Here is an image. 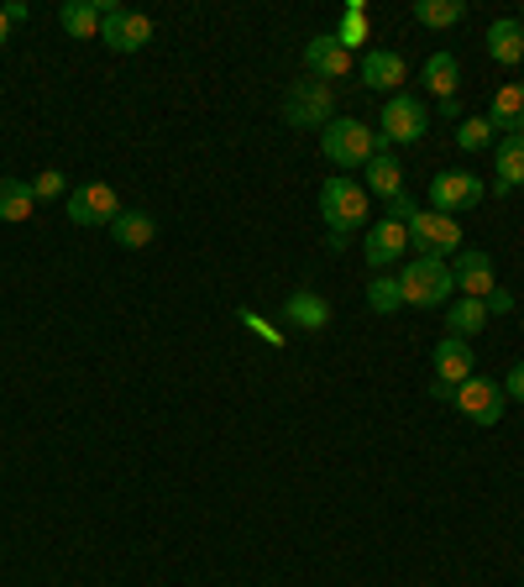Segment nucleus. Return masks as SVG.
Returning <instances> with one entry per match:
<instances>
[{"instance_id":"1","label":"nucleus","mask_w":524,"mask_h":587,"mask_svg":"<svg viewBox=\"0 0 524 587\" xmlns=\"http://www.w3.org/2000/svg\"><path fill=\"white\" fill-rule=\"evenodd\" d=\"M399 289H404V304H415V310H436V304H451L457 294V279H451V268L441 258H409L399 273Z\"/></svg>"},{"instance_id":"2","label":"nucleus","mask_w":524,"mask_h":587,"mask_svg":"<svg viewBox=\"0 0 524 587\" xmlns=\"http://www.w3.org/2000/svg\"><path fill=\"white\" fill-rule=\"evenodd\" d=\"M321 153L336 168H367V158L378 153V132L363 126L357 116H342V122H331L321 132Z\"/></svg>"},{"instance_id":"3","label":"nucleus","mask_w":524,"mask_h":587,"mask_svg":"<svg viewBox=\"0 0 524 587\" xmlns=\"http://www.w3.org/2000/svg\"><path fill=\"white\" fill-rule=\"evenodd\" d=\"M321 216L336 237H352L367 226V189L357 179H325L321 189Z\"/></svg>"},{"instance_id":"4","label":"nucleus","mask_w":524,"mask_h":587,"mask_svg":"<svg viewBox=\"0 0 524 587\" xmlns=\"http://www.w3.org/2000/svg\"><path fill=\"white\" fill-rule=\"evenodd\" d=\"M425 126H430V111H425L415 95H388L384 101V116H378V147H409L425 137Z\"/></svg>"},{"instance_id":"5","label":"nucleus","mask_w":524,"mask_h":587,"mask_svg":"<svg viewBox=\"0 0 524 587\" xmlns=\"http://www.w3.org/2000/svg\"><path fill=\"white\" fill-rule=\"evenodd\" d=\"M409 252H415V258L462 252V221H457V216H441V210H415V221H409Z\"/></svg>"},{"instance_id":"6","label":"nucleus","mask_w":524,"mask_h":587,"mask_svg":"<svg viewBox=\"0 0 524 587\" xmlns=\"http://www.w3.org/2000/svg\"><path fill=\"white\" fill-rule=\"evenodd\" d=\"M283 122L289 126H331L336 122V95H331V84H294L289 90V101H283Z\"/></svg>"},{"instance_id":"7","label":"nucleus","mask_w":524,"mask_h":587,"mask_svg":"<svg viewBox=\"0 0 524 587\" xmlns=\"http://www.w3.org/2000/svg\"><path fill=\"white\" fill-rule=\"evenodd\" d=\"M122 210L126 205L111 184H80V189H69V221L74 226H116Z\"/></svg>"},{"instance_id":"8","label":"nucleus","mask_w":524,"mask_h":587,"mask_svg":"<svg viewBox=\"0 0 524 587\" xmlns=\"http://www.w3.org/2000/svg\"><path fill=\"white\" fill-rule=\"evenodd\" d=\"M457 409H462L472 426H499L509 409V394H504V384H493V378H467V384L457 388Z\"/></svg>"},{"instance_id":"9","label":"nucleus","mask_w":524,"mask_h":587,"mask_svg":"<svg viewBox=\"0 0 524 587\" xmlns=\"http://www.w3.org/2000/svg\"><path fill=\"white\" fill-rule=\"evenodd\" d=\"M101 42L116 48V53H137V48L153 42V21L137 17V11H126V6H111L101 21Z\"/></svg>"},{"instance_id":"10","label":"nucleus","mask_w":524,"mask_h":587,"mask_svg":"<svg viewBox=\"0 0 524 587\" xmlns=\"http://www.w3.org/2000/svg\"><path fill=\"white\" fill-rule=\"evenodd\" d=\"M483 195H488V189H483V179H478V174H436V184H430V205H436L441 216L472 210Z\"/></svg>"},{"instance_id":"11","label":"nucleus","mask_w":524,"mask_h":587,"mask_svg":"<svg viewBox=\"0 0 524 587\" xmlns=\"http://www.w3.org/2000/svg\"><path fill=\"white\" fill-rule=\"evenodd\" d=\"M451 279H457V289H462V300H488V294L499 289L493 284V258L478 252V247H462V252H457Z\"/></svg>"},{"instance_id":"12","label":"nucleus","mask_w":524,"mask_h":587,"mask_svg":"<svg viewBox=\"0 0 524 587\" xmlns=\"http://www.w3.org/2000/svg\"><path fill=\"white\" fill-rule=\"evenodd\" d=\"M404 252H409V226H399V221H378V226H367V247H363V258L373 268H378V273H384L388 263H399Z\"/></svg>"},{"instance_id":"13","label":"nucleus","mask_w":524,"mask_h":587,"mask_svg":"<svg viewBox=\"0 0 524 587\" xmlns=\"http://www.w3.org/2000/svg\"><path fill=\"white\" fill-rule=\"evenodd\" d=\"M363 84L367 90H384V95H399V84L409 80V63H404V53H388V48H373L363 59Z\"/></svg>"},{"instance_id":"14","label":"nucleus","mask_w":524,"mask_h":587,"mask_svg":"<svg viewBox=\"0 0 524 587\" xmlns=\"http://www.w3.org/2000/svg\"><path fill=\"white\" fill-rule=\"evenodd\" d=\"M304 69L315 80H346L352 74V53L336 38H310L304 42Z\"/></svg>"},{"instance_id":"15","label":"nucleus","mask_w":524,"mask_h":587,"mask_svg":"<svg viewBox=\"0 0 524 587\" xmlns=\"http://www.w3.org/2000/svg\"><path fill=\"white\" fill-rule=\"evenodd\" d=\"M436 378L451 388H462L467 378H478V363H472V346L462 342V336H446L441 346H436Z\"/></svg>"},{"instance_id":"16","label":"nucleus","mask_w":524,"mask_h":587,"mask_svg":"<svg viewBox=\"0 0 524 587\" xmlns=\"http://www.w3.org/2000/svg\"><path fill=\"white\" fill-rule=\"evenodd\" d=\"M488 122L504 137H524V84H499L493 105H488Z\"/></svg>"},{"instance_id":"17","label":"nucleus","mask_w":524,"mask_h":587,"mask_svg":"<svg viewBox=\"0 0 524 587\" xmlns=\"http://www.w3.org/2000/svg\"><path fill=\"white\" fill-rule=\"evenodd\" d=\"M283 321L294 325V331H325V325H331V304H325V294H315V289H300V294L283 300Z\"/></svg>"},{"instance_id":"18","label":"nucleus","mask_w":524,"mask_h":587,"mask_svg":"<svg viewBox=\"0 0 524 587\" xmlns=\"http://www.w3.org/2000/svg\"><path fill=\"white\" fill-rule=\"evenodd\" d=\"M363 189H373V195H384V200H399L404 195V163L388 153V147H378L373 158H367V184Z\"/></svg>"},{"instance_id":"19","label":"nucleus","mask_w":524,"mask_h":587,"mask_svg":"<svg viewBox=\"0 0 524 587\" xmlns=\"http://www.w3.org/2000/svg\"><path fill=\"white\" fill-rule=\"evenodd\" d=\"M111 237H116L126 252H142V247H153V237H158V221H153L147 210H122L116 226H111Z\"/></svg>"},{"instance_id":"20","label":"nucleus","mask_w":524,"mask_h":587,"mask_svg":"<svg viewBox=\"0 0 524 587\" xmlns=\"http://www.w3.org/2000/svg\"><path fill=\"white\" fill-rule=\"evenodd\" d=\"M488 53L499 63H520L524 59V27L514 17H499L488 27Z\"/></svg>"},{"instance_id":"21","label":"nucleus","mask_w":524,"mask_h":587,"mask_svg":"<svg viewBox=\"0 0 524 587\" xmlns=\"http://www.w3.org/2000/svg\"><path fill=\"white\" fill-rule=\"evenodd\" d=\"M59 21H63L69 38H101L105 11H101V0H69V6L59 11Z\"/></svg>"},{"instance_id":"22","label":"nucleus","mask_w":524,"mask_h":587,"mask_svg":"<svg viewBox=\"0 0 524 587\" xmlns=\"http://www.w3.org/2000/svg\"><path fill=\"white\" fill-rule=\"evenodd\" d=\"M425 84H430V95H441V101H457L462 63L451 59V53H430V59H425Z\"/></svg>"},{"instance_id":"23","label":"nucleus","mask_w":524,"mask_h":587,"mask_svg":"<svg viewBox=\"0 0 524 587\" xmlns=\"http://www.w3.org/2000/svg\"><path fill=\"white\" fill-rule=\"evenodd\" d=\"M488 325V304L483 300H457V304H446V331H451V336H478V331H483Z\"/></svg>"},{"instance_id":"24","label":"nucleus","mask_w":524,"mask_h":587,"mask_svg":"<svg viewBox=\"0 0 524 587\" xmlns=\"http://www.w3.org/2000/svg\"><path fill=\"white\" fill-rule=\"evenodd\" d=\"M493 168H499V195L520 189V184H524V137H504V143H499Z\"/></svg>"},{"instance_id":"25","label":"nucleus","mask_w":524,"mask_h":587,"mask_svg":"<svg viewBox=\"0 0 524 587\" xmlns=\"http://www.w3.org/2000/svg\"><path fill=\"white\" fill-rule=\"evenodd\" d=\"M32 210H38V195H32V184L0 179V221H27Z\"/></svg>"},{"instance_id":"26","label":"nucleus","mask_w":524,"mask_h":587,"mask_svg":"<svg viewBox=\"0 0 524 587\" xmlns=\"http://www.w3.org/2000/svg\"><path fill=\"white\" fill-rule=\"evenodd\" d=\"M467 17V0H415V21L420 27H457Z\"/></svg>"},{"instance_id":"27","label":"nucleus","mask_w":524,"mask_h":587,"mask_svg":"<svg viewBox=\"0 0 524 587\" xmlns=\"http://www.w3.org/2000/svg\"><path fill=\"white\" fill-rule=\"evenodd\" d=\"M367 310H378V315H394V310H404V289H399V279L378 273V279L367 284Z\"/></svg>"},{"instance_id":"28","label":"nucleus","mask_w":524,"mask_h":587,"mask_svg":"<svg viewBox=\"0 0 524 587\" xmlns=\"http://www.w3.org/2000/svg\"><path fill=\"white\" fill-rule=\"evenodd\" d=\"M488 143H493V122H488V116H462V126H457V147H462V153H483Z\"/></svg>"},{"instance_id":"29","label":"nucleus","mask_w":524,"mask_h":587,"mask_svg":"<svg viewBox=\"0 0 524 587\" xmlns=\"http://www.w3.org/2000/svg\"><path fill=\"white\" fill-rule=\"evenodd\" d=\"M336 42H342L346 53H352V48H363V42H367V11H346V17H342V32H336Z\"/></svg>"},{"instance_id":"30","label":"nucleus","mask_w":524,"mask_h":587,"mask_svg":"<svg viewBox=\"0 0 524 587\" xmlns=\"http://www.w3.org/2000/svg\"><path fill=\"white\" fill-rule=\"evenodd\" d=\"M69 189V179H63V168H42L38 174V184H32V195L38 200H53V195H63Z\"/></svg>"},{"instance_id":"31","label":"nucleus","mask_w":524,"mask_h":587,"mask_svg":"<svg viewBox=\"0 0 524 587\" xmlns=\"http://www.w3.org/2000/svg\"><path fill=\"white\" fill-rule=\"evenodd\" d=\"M415 210H420V205L409 200V195H399V200H388V221H399V226H409V221H415Z\"/></svg>"},{"instance_id":"32","label":"nucleus","mask_w":524,"mask_h":587,"mask_svg":"<svg viewBox=\"0 0 524 587\" xmlns=\"http://www.w3.org/2000/svg\"><path fill=\"white\" fill-rule=\"evenodd\" d=\"M488 315H509V310H514V294H504V289H493V294H488Z\"/></svg>"},{"instance_id":"33","label":"nucleus","mask_w":524,"mask_h":587,"mask_svg":"<svg viewBox=\"0 0 524 587\" xmlns=\"http://www.w3.org/2000/svg\"><path fill=\"white\" fill-rule=\"evenodd\" d=\"M504 394H509V399H520V405H524V363H520V367H514V373H509V378H504Z\"/></svg>"},{"instance_id":"34","label":"nucleus","mask_w":524,"mask_h":587,"mask_svg":"<svg viewBox=\"0 0 524 587\" xmlns=\"http://www.w3.org/2000/svg\"><path fill=\"white\" fill-rule=\"evenodd\" d=\"M430 394H436V399H451V405H457V388H451V384H441V378L430 384Z\"/></svg>"},{"instance_id":"35","label":"nucleus","mask_w":524,"mask_h":587,"mask_svg":"<svg viewBox=\"0 0 524 587\" xmlns=\"http://www.w3.org/2000/svg\"><path fill=\"white\" fill-rule=\"evenodd\" d=\"M6 38H11V17H6V6H0V48H6Z\"/></svg>"},{"instance_id":"36","label":"nucleus","mask_w":524,"mask_h":587,"mask_svg":"<svg viewBox=\"0 0 524 587\" xmlns=\"http://www.w3.org/2000/svg\"><path fill=\"white\" fill-rule=\"evenodd\" d=\"M520 27H524V11H520Z\"/></svg>"}]
</instances>
